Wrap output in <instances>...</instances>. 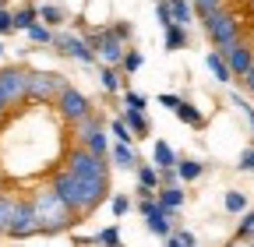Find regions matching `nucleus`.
I'll return each instance as SVG.
<instances>
[{
  "mask_svg": "<svg viewBox=\"0 0 254 247\" xmlns=\"http://www.w3.org/2000/svg\"><path fill=\"white\" fill-rule=\"evenodd\" d=\"M7 32H14V14L7 7H0V36H7Z\"/></svg>",
  "mask_w": 254,
  "mask_h": 247,
  "instance_id": "36",
  "label": "nucleus"
},
{
  "mask_svg": "<svg viewBox=\"0 0 254 247\" xmlns=\"http://www.w3.org/2000/svg\"><path fill=\"white\" fill-rule=\"evenodd\" d=\"M138 184L148 191H159V166H141L138 163Z\"/></svg>",
  "mask_w": 254,
  "mask_h": 247,
  "instance_id": "24",
  "label": "nucleus"
},
{
  "mask_svg": "<svg viewBox=\"0 0 254 247\" xmlns=\"http://www.w3.org/2000/svg\"><path fill=\"white\" fill-rule=\"evenodd\" d=\"M32 233H39V219H36V208H32V198H18L14 205V219L7 226V237L11 240H25Z\"/></svg>",
  "mask_w": 254,
  "mask_h": 247,
  "instance_id": "7",
  "label": "nucleus"
},
{
  "mask_svg": "<svg viewBox=\"0 0 254 247\" xmlns=\"http://www.w3.org/2000/svg\"><path fill=\"white\" fill-rule=\"evenodd\" d=\"M67 88L64 74H50V71H28V99L36 103H57V96Z\"/></svg>",
  "mask_w": 254,
  "mask_h": 247,
  "instance_id": "6",
  "label": "nucleus"
},
{
  "mask_svg": "<svg viewBox=\"0 0 254 247\" xmlns=\"http://www.w3.org/2000/svg\"><path fill=\"white\" fill-rule=\"evenodd\" d=\"M113 32H117V36H120V39L127 43V39L134 36V28H131V21H117V25H113Z\"/></svg>",
  "mask_w": 254,
  "mask_h": 247,
  "instance_id": "40",
  "label": "nucleus"
},
{
  "mask_svg": "<svg viewBox=\"0 0 254 247\" xmlns=\"http://www.w3.org/2000/svg\"><path fill=\"white\" fill-rule=\"evenodd\" d=\"M166 247H184V240H180L177 233H170V237H166Z\"/></svg>",
  "mask_w": 254,
  "mask_h": 247,
  "instance_id": "45",
  "label": "nucleus"
},
{
  "mask_svg": "<svg viewBox=\"0 0 254 247\" xmlns=\"http://www.w3.org/2000/svg\"><path fill=\"white\" fill-rule=\"evenodd\" d=\"M0 57H4V43H0Z\"/></svg>",
  "mask_w": 254,
  "mask_h": 247,
  "instance_id": "47",
  "label": "nucleus"
},
{
  "mask_svg": "<svg viewBox=\"0 0 254 247\" xmlns=\"http://www.w3.org/2000/svg\"><path fill=\"white\" fill-rule=\"evenodd\" d=\"M163 43H166V50H184L187 46V28L184 25H166L163 28Z\"/></svg>",
  "mask_w": 254,
  "mask_h": 247,
  "instance_id": "17",
  "label": "nucleus"
},
{
  "mask_svg": "<svg viewBox=\"0 0 254 247\" xmlns=\"http://www.w3.org/2000/svg\"><path fill=\"white\" fill-rule=\"evenodd\" d=\"M14 205H18V198H11V194H0V233H4V237H7L11 219H14Z\"/></svg>",
  "mask_w": 254,
  "mask_h": 247,
  "instance_id": "20",
  "label": "nucleus"
},
{
  "mask_svg": "<svg viewBox=\"0 0 254 247\" xmlns=\"http://www.w3.org/2000/svg\"><path fill=\"white\" fill-rule=\"evenodd\" d=\"M205 64H208V71H212L219 81H230V78H233V71H230V64H226V57H222L219 50L205 57Z\"/></svg>",
  "mask_w": 254,
  "mask_h": 247,
  "instance_id": "18",
  "label": "nucleus"
},
{
  "mask_svg": "<svg viewBox=\"0 0 254 247\" xmlns=\"http://www.w3.org/2000/svg\"><path fill=\"white\" fill-rule=\"evenodd\" d=\"M50 184H53V191L64 198V205H67L74 215H88V212L95 208V205H92V198H88L85 180H81V177H74L67 166H64V170H57Z\"/></svg>",
  "mask_w": 254,
  "mask_h": 247,
  "instance_id": "2",
  "label": "nucleus"
},
{
  "mask_svg": "<svg viewBox=\"0 0 254 247\" xmlns=\"http://www.w3.org/2000/svg\"><path fill=\"white\" fill-rule=\"evenodd\" d=\"M244 208H247V198L240 191H230L226 194V212H244Z\"/></svg>",
  "mask_w": 254,
  "mask_h": 247,
  "instance_id": "35",
  "label": "nucleus"
},
{
  "mask_svg": "<svg viewBox=\"0 0 254 247\" xmlns=\"http://www.w3.org/2000/svg\"><path fill=\"white\" fill-rule=\"evenodd\" d=\"M71 127H74V138H78V145H85V141H88L95 131H103V120H99V117H95V113L88 110L85 117H78V120L71 124Z\"/></svg>",
  "mask_w": 254,
  "mask_h": 247,
  "instance_id": "12",
  "label": "nucleus"
},
{
  "mask_svg": "<svg viewBox=\"0 0 254 247\" xmlns=\"http://www.w3.org/2000/svg\"><path fill=\"white\" fill-rule=\"evenodd\" d=\"M110 208H113V215L120 219V215H127V208H131V201H127L124 194H117V198H110Z\"/></svg>",
  "mask_w": 254,
  "mask_h": 247,
  "instance_id": "37",
  "label": "nucleus"
},
{
  "mask_svg": "<svg viewBox=\"0 0 254 247\" xmlns=\"http://www.w3.org/2000/svg\"><path fill=\"white\" fill-rule=\"evenodd\" d=\"M36 21H39V7H21V11H14V28H18V32H28Z\"/></svg>",
  "mask_w": 254,
  "mask_h": 247,
  "instance_id": "22",
  "label": "nucleus"
},
{
  "mask_svg": "<svg viewBox=\"0 0 254 247\" xmlns=\"http://www.w3.org/2000/svg\"><path fill=\"white\" fill-rule=\"evenodd\" d=\"M184 99L180 96H173V92H163V96H159V106H166V110H173L177 113V106H180Z\"/></svg>",
  "mask_w": 254,
  "mask_h": 247,
  "instance_id": "39",
  "label": "nucleus"
},
{
  "mask_svg": "<svg viewBox=\"0 0 254 247\" xmlns=\"http://www.w3.org/2000/svg\"><path fill=\"white\" fill-rule=\"evenodd\" d=\"M177 117L187 124V127H201V124H205L201 110H198V106H190V103H180V106H177Z\"/></svg>",
  "mask_w": 254,
  "mask_h": 247,
  "instance_id": "21",
  "label": "nucleus"
},
{
  "mask_svg": "<svg viewBox=\"0 0 254 247\" xmlns=\"http://www.w3.org/2000/svg\"><path fill=\"white\" fill-rule=\"evenodd\" d=\"M233 103H237V106H240V110H244V117H247V120H251V131H254V106H247V103H244V99H240V96H233Z\"/></svg>",
  "mask_w": 254,
  "mask_h": 247,
  "instance_id": "42",
  "label": "nucleus"
},
{
  "mask_svg": "<svg viewBox=\"0 0 254 247\" xmlns=\"http://www.w3.org/2000/svg\"><path fill=\"white\" fill-rule=\"evenodd\" d=\"M155 18H159V25H173V11H170V0H155Z\"/></svg>",
  "mask_w": 254,
  "mask_h": 247,
  "instance_id": "31",
  "label": "nucleus"
},
{
  "mask_svg": "<svg viewBox=\"0 0 254 247\" xmlns=\"http://www.w3.org/2000/svg\"><path fill=\"white\" fill-rule=\"evenodd\" d=\"M124 106H131V110H145V106H148V99L141 96V92H131V88H127V92H124Z\"/></svg>",
  "mask_w": 254,
  "mask_h": 247,
  "instance_id": "33",
  "label": "nucleus"
},
{
  "mask_svg": "<svg viewBox=\"0 0 254 247\" xmlns=\"http://www.w3.org/2000/svg\"><path fill=\"white\" fill-rule=\"evenodd\" d=\"M110 131H113V134H117V141H124V145H131V141H134V131L127 127V120H124V117H113Z\"/></svg>",
  "mask_w": 254,
  "mask_h": 247,
  "instance_id": "28",
  "label": "nucleus"
},
{
  "mask_svg": "<svg viewBox=\"0 0 254 247\" xmlns=\"http://www.w3.org/2000/svg\"><path fill=\"white\" fill-rule=\"evenodd\" d=\"M219 53L226 57V64H230V71H233L237 78H240V74H244V71H247V67L254 64V50H251L247 43H240V39H237L233 46H222Z\"/></svg>",
  "mask_w": 254,
  "mask_h": 247,
  "instance_id": "11",
  "label": "nucleus"
},
{
  "mask_svg": "<svg viewBox=\"0 0 254 247\" xmlns=\"http://www.w3.org/2000/svg\"><path fill=\"white\" fill-rule=\"evenodd\" d=\"M124 120H127V127L134 131V138H145L152 131V124L145 117V110H131V106H124Z\"/></svg>",
  "mask_w": 254,
  "mask_h": 247,
  "instance_id": "14",
  "label": "nucleus"
},
{
  "mask_svg": "<svg viewBox=\"0 0 254 247\" xmlns=\"http://www.w3.org/2000/svg\"><path fill=\"white\" fill-rule=\"evenodd\" d=\"M88 110H92V106H88V99L81 96L78 88H71V85L57 96V113H60L64 120H67V124H74V120H78V117H85Z\"/></svg>",
  "mask_w": 254,
  "mask_h": 247,
  "instance_id": "10",
  "label": "nucleus"
},
{
  "mask_svg": "<svg viewBox=\"0 0 254 247\" xmlns=\"http://www.w3.org/2000/svg\"><path fill=\"white\" fill-rule=\"evenodd\" d=\"M99 244H106V247H120V226H106L99 237H95Z\"/></svg>",
  "mask_w": 254,
  "mask_h": 247,
  "instance_id": "32",
  "label": "nucleus"
},
{
  "mask_svg": "<svg viewBox=\"0 0 254 247\" xmlns=\"http://www.w3.org/2000/svg\"><path fill=\"white\" fill-rule=\"evenodd\" d=\"M201 25H205V32L208 39L222 50V46H233L240 39V21L226 11H212V14H201Z\"/></svg>",
  "mask_w": 254,
  "mask_h": 247,
  "instance_id": "5",
  "label": "nucleus"
},
{
  "mask_svg": "<svg viewBox=\"0 0 254 247\" xmlns=\"http://www.w3.org/2000/svg\"><path fill=\"white\" fill-rule=\"evenodd\" d=\"M67 170L78 173L81 180H110V163L106 156H95L85 145H78L74 152H67Z\"/></svg>",
  "mask_w": 254,
  "mask_h": 247,
  "instance_id": "3",
  "label": "nucleus"
},
{
  "mask_svg": "<svg viewBox=\"0 0 254 247\" xmlns=\"http://www.w3.org/2000/svg\"><path fill=\"white\" fill-rule=\"evenodd\" d=\"M99 81H103V88H106V92H117V88H120V74H117V67H113V64H103Z\"/></svg>",
  "mask_w": 254,
  "mask_h": 247,
  "instance_id": "30",
  "label": "nucleus"
},
{
  "mask_svg": "<svg viewBox=\"0 0 254 247\" xmlns=\"http://www.w3.org/2000/svg\"><path fill=\"white\" fill-rule=\"evenodd\" d=\"M85 43L95 50V57H99L103 64H113V67H120V60H124V53H127L124 39L113 32V25H110V28H95V32H88Z\"/></svg>",
  "mask_w": 254,
  "mask_h": 247,
  "instance_id": "4",
  "label": "nucleus"
},
{
  "mask_svg": "<svg viewBox=\"0 0 254 247\" xmlns=\"http://www.w3.org/2000/svg\"><path fill=\"white\" fill-rule=\"evenodd\" d=\"M53 46L60 50V53H67V57H74V60H81V64H95V50L81 39V36H71V32H53Z\"/></svg>",
  "mask_w": 254,
  "mask_h": 247,
  "instance_id": "9",
  "label": "nucleus"
},
{
  "mask_svg": "<svg viewBox=\"0 0 254 247\" xmlns=\"http://www.w3.org/2000/svg\"><path fill=\"white\" fill-rule=\"evenodd\" d=\"M240 78H244V88H247L251 96H254V64H251V67H247V71H244Z\"/></svg>",
  "mask_w": 254,
  "mask_h": 247,
  "instance_id": "43",
  "label": "nucleus"
},
{
  "mask_svg": "<svg viewBox=\"0 0 254 247\" xmlns=\"http://www.w3.org/2000/svg\"><path fill=\"white\" fill-rule=\"evenodd\" d=\"M4 4H7V0H0V7H4Z\"/></svg>",
  "mask_w": 254,
  "mask_h": 247,
  "instance_id": "48",
  "label": "nucleus"
},
{
  "mask_svg": "<svg viewBox=\"0 0 254 247\" xmlns=\"http://www.w3.org/2000/svg\"><path fill=\"white\" fill-rule=\"evenodd\" d=\"M28 39H32V43H39V46H43V43H50V46H53V28H50V25H43V21H36V25L28 28Z\"/></svg>",
  "mask_w": 254,
  "mask_h": 247,
  "instance_id": "26",
  "label": "nucleus"
},
{
  "mask_svg": "<svg viewBox=\"0 0 254 247\" xmlns=\"http://www.w3.org/2000/svg\"><path fill=\"white\" fill-rule=\"evenodd\" d=\"M170 11H173V25H190L194 21V4L190 0H170Z\"/></svg>",
  "mask_w": 254,
  "mask_h": 247,
  "instance_id": "16",
  "label": "nucleus"
},
{
  "mask_svg": "<svg viewBox=\"0 0 254 247\" xmlns=\"http://www.w3.org/2000/svg\"><path fill=\"white\" fill-rule=\"evenodd\" d=\"M110 159L117 163V170H138V152L131 145H124V141L110 145Z\"/></svg>",
  "mask_w": 254,
  "mask_h": 247,
  "instance_id": "13",
  "label": "nucleus"
},
{
  "mask_svg": "<svg viewBox=\"0 0 254 247\" xmlns=\"http://www.w3.org/2000/svg\"><path fill=\"white\" fill-rule=\"evenodd\" d=\"M152 163H155L159 170H163V166H177V152H173L166 141H155V145H152Z\"/></svg>",
  "mask_w": 254,
  "mask_h": 247,
  "instance_id": "19",
  "label": "nucleus"
},
{
  "mask_svg": "<svg viewBox=\"0 0 254 247\" xmlns=\"http://www.w3.org/2000/svg\"><path fill=\"white\" fill-rule=\"evenodd\" d=\"M212 11H222V0H194V14H212Z\"/></svg>",
  "mask_w": 254,
  "mask_h": 247,
  "instance_id": "34",
  "label": "nucleus"
},
{
  "mask_svg": "<svg viewBox=\"0 0 254 247\" xmlns=\"http://www.w3.org/2000/svg\"><path fill=\"white\" fill-rule=\"evenodd\" d=\"M32 208H36V219H39V233H64L78 223V215L64 205V198L53 191V184L32 194Z\"/></svg>",
  "mask_w": 254,
  "mask_h": 247,
  "instance_id": "1",
  "label": "nucleus"
},
{
  "mask_svg": "<svg viewBox=\"0 0 254 247\" xmlns=\"http://www.w3.org/2000/svg\"><path fill=\"white\" fill-rule=\"evenodd\" d=\"M159 205H163L166 212H177L184 205V191H180V184H170V187H159Z\"/></svg>",
  "mask_w": 254,
  "mask_h": 247,
  "instance_id": "15",
  "label": "nucleus"
},
{
  "mask_svg": "<svg viewBox=\"0 0 254 247\" xmlns=\"http://www.w3.org/2000/svg\"><path fill=\"white\" fill-rule=\"evenodd\" d=\"M237 166H240V170H247V173L254 170V148H247V152H244V156H240V163H237Z\"/></svg>",
  "mask_w": 254,
  "mask_h": 247,
  "instance_id": "41",
  "label": "nucleus"
},
{
  "mask_svg": "<svg viewBox=\"0 0 254 247\" xmlns=\"http://www.w3.org/2000/svg\"><path fill=\"white\" fill-rule=\"evenodd\" d=\"M4 110H7V99H4V92H0V117H4Z\"/></svg>",
  "mask_w": 254,
  "mask_h": 247,
  "instance_id": "46",
  "label": "nucleus"
},
{
  "mask_svg": "<svg viewBox=\"0 0 254 247\" xmlns=\"http://www.w3.org/2000/svg\"><path fill=\"white\" fill-rule=\"evenodd\" d=\"M0 92H4L7 106L28 99V71H21V67H4V71H0Z\"/></svg>",
  "mask_w": 254,
  "mask_h": 247,
  "instance_id": "8",
  "label": "nucleus"
},
{
  "mask_svg": "<svg viewBox=\"0 0 254 247\" xmlns=\"http://www.w3.org/2000/svg\"><path fill=\"white\" fill-rule=\"evenodd\" d=\"M201 170H205V163H198V159H177V173H180V180H198Z\"/></svg>",
  "mask_w": 254,
  "mask_h": 247,
  "instance_id": "23",
  "label": "nucleus"
},
{
  "mask_svg": "<svg viewBox=\"0 0 254 247\" xmlns=\"http://www.w3.org/2000/svg\"><path fill=\"white\" fill-rule=\"evenodd\" d=\"M177 237L184 240V247H194V244H198V237L190 233V230H177Z\"/></svg>",
  "mask_w": 254,
  "mask_h": 247,
  "instance_id": "44",
  "label": "nucleus"
},
{
  "mask_svg": "<svg viewBox=\"0 0 254 247\" xmlns=\"http://www.w3.org/2000/svg\"><path fill=\"white\" fill-rule=\"evenodd\" d=\"M64 18H67V14H64L57 4H43V7H39V21H43V25H50V28H53V25H60Z\"/></svg>",
  "mask_w": 254,
  "mask_h": 247,
  "instance_id": "25",
  "label": "nucleus"
},
{
  "mask_svg": "<svg viewBox=\"0 0 254 247\" xmlns=\"http://www.w3.org/2000/svg\"><path fill=\"white\" fill-rule=\"evenodd\" d=\"M88 152H95V156H110V141H106V131H95L88 141H85Z\"/></svg>",
  "mask_w": 254,
  "mask_h": 247,
  "instance_id": "27",
  "label": "nucleus"
},
{
  "mask_svg": "<svg viewBox=\"0 0 254 247\" xmlns=\"http://www.w3.org/2000/svg\"><path fill=\"white\" fill-rule=\"evenodd\" d=\"M141 64H145V57H141L138 50H127V53H124V60H120V71H124V74H134Z\"/></svg>",
  "mask_w": 254,
  "mask_h": 247,
  "instance_id": "29",
  "label": "nucleus"
},
{
  "mask_svg": "<svg viewBox=\"0 0 254 247\" xmlns=\"http://www.w3.org/2000/svg\"><path fill=\"white\" fill-rule=\"evenodd\" d=\"M237 237H254V208L240 219V230H237Z\"/></svg>",
  "mask_w": 254,
  "mask_h": 247,
  "instance_id": "38",
  "label": "nucleus"
}]
</instances>
